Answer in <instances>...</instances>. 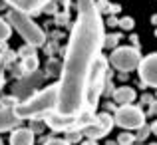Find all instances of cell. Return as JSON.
Here are the masks:
<instances>
[{
  "label": "cell",
  "instance_id": "cell-1",
  "mask_svg": "<svg viewBox=\"0 0 157 145\" xmlns=\"http://www.w3.org/2000/svg\"><path fill=\"white\" fill-rule=\"evenodd\" d=\"M104 22L96 0H78V20L70 32L54 111L78 115L86 109L88 80L104 48Z\"/></svg>",
  "mask_w": 157,
  "mask_h": 145
},
{
  "label": "cell",
  "instance_id": "cell-2",
  "mask_svg": "<svg viewBox=\"0 0 157 145\" xmlns=\"http://www.w3.org/2000/svg\"><path fill=\"white\" fill-rule=\"evenodd\" d=\"M58 88H60L58 84H52L44 92L24 99V101H18L14 105V113L20 119H30V117L44 115L48 111H54L58 105Z\"/></svg>",
  "mask_w": 157,
  "mask_h": 145
},
{
  "label": "cell",
  "instance_id": "cell-3",
  "mask_svg": "<svg viewBox=\"0 0 157 145\" xmlns=\"http://www.w3.org/2000/svg\"><path fill=\"white\" fill-rule=\"evenodd\" d=\"M6 18H8V24L22 36V40L26 44H30V46H34V48L44 46L46 34H44L42 28L30 18V14H26V12H22V10H16V8H10Z\"/></svg>",
  "mask_w": 157,
  "mask_h": 145
},
{
  "label": "cell",
  "instance_id": "cell-4",
  "mask_svg": "<svg viewBox=\"0 0 157 145\" xmlns=\"http://www.w3.org/2000/svg\"><path fill=\"white\" fill-rule=\"evenodd\" d=\"M105 74H107V60L104 56H100L98 62L94 64L92 74H90V80H88V90H86V109L96 111L100 93L104 92V86H105Z\"/></svg>",
  "mask_w": 157,
  "mask_h": 145
},
{
  "label": "cell",
  "instance_id": "cell-5",
  "mask_svg": "<svg viewBox=\"0 0 157 145\" xmlns=\"http://www.w3.org/2000/svg\"><path fill=\"white\" fill-rule=\"evenodd\" d=\"M139 62H141V54H139V48L135 46L113 48V52L109 56V64L119 72H131L139 66Z\"/></svg>",
  "mask_w": 157,
  "mask_h": 145
},
{
  "label": "cell",
  "instance_id": "cell-6",
  "mask_svg": "<svg viewBox=\"0 0 157 145\" xmlns=\"http://www.w3.org/2000/svg\"><path fill=\"white\" fill-rule=\"evenodd\" d=\"M145 123V113L141 107L127 103V105H119L113 115V125H119L123 129H137L139 125Z\"/></svg>",
  "mask_w": 157,
  "mask_h": 145
},
{
  "label": "cell",
  "instance_id": "cell-7",
  "mask_svg": "<svg viewBox=\"0 0 157 145\" xmlns=\"http://www.w3.org/2000/svg\"><path fill=\"white\" fill-rule=\"evenodd\" d=\"M137 70H139V80H141L143 86L157 88V52L141 58Z\"/></svg>",
  "mask_w": 157,
  "mask_h": 145
},
{
  "label": "cell",
  "instance_id": "cell-8",
  "mask_svg": "<svg viewBox=\"0 0 157 145\" xmlns=\"http://www.w3.org/2000/svg\"><path fill=\"white\" fill-rule=\"evenodd\" d=\"M44 115H46V125L52 127L54 131H70L76 127L78 115H62L58 111H48Z\"/></svg>",
  "mask_w": 157,
  "mask_h": 145
},
{
  "label": "cell",
  "instance_id": "cell-9",
  "mask_svg": "<svg viewBox=\"0 0 157 145\" xmlns=\"http://www.w3.org/2000/svg\"><path fill=\"white\" fill-rule=\"evenodd\" d=\"M8 6L16 8V10H22L30 16H36L52 2V0H4Z\"/></svg>",
  "mask_w": 157,
  "mask_h": 145
},
{
  "label": "cell",
  "instance_id": "cell-10",
  "mask_svg": "<svg viewBox=\"0 0 157 145\" xmlns=\"http://www.w3.org/2000/svg\"><path fill=\"white\" fill-rule=\"evenodd\" d=\"M22 119L14 113V107H0V133L20 127Z\"/></svg>",
  "mask_w": 157,
  "mask_h": 145
},
{
  "label": "cell",
  "instance_id": "cell-11",
  "mask_svg": "<svg viewBox=\"0 0 157 145\" xmlns=\"http://www.w3.org/2000/svg\"><path fill=\"white\" fill-rule=\"evenodd\" d=\"M10 145H34V131L28 127H16L12 129Z\"/></svg>",
  "mask_w": 157,
  "mask_h": 145
},
{
  "label": "cell",
  "instance_id": "cell-12",
  "mask_svg": "<svg viewBox=\"0 0 157 145\" xmlns=\"http://www.w3.org/2000/svg\"><path fill=\"white\" fill-rule=\"evenodd\" d=\"M135 97H137V93H135V90L129 88V86H121V88H117L113 92V101L117 103V105H127V103H133Z\"/></svg>",
  "mask_w": 157,
  "mask_h": 145
},
{
  "label": "cell",
  "instance_id": "cell-13",
  "mask_svg": "<svg viewBox=\"0 0 157 145\" xmlns=\"http://www.w3.org/2000/svg\"><path fill=\"white\" fill-rule=\"evenodd\" d=\"M107 133H109V131H107L105 127H101L100 123H96V121L82 129V135H86L88 139H100V137H104V135H107Z\"/></svg>",
  "mask_w": 157,
  "mask_h": 145
},
{
  "label": "cell",
  "instance_id": "cell-14",
  "mask_svg": "<svg viewBox=\"0 0 157 145\" xmlns=\"http://www.w3.org/2000/svg\"><path fill=\"white\" fill-rule=\"evenodd\" d=\"M10 60H14V52H12V50H6L4 56H0V90H2V86H4V66Z\"/></svg>",
  "mask_w": 157,
  "mask_h": 145
},
{
  "label": "cell",
  "instance_id": "cell-15",
  "mask_svg": "<svg viewBox=\"0 0 157 145\" xmlns=\"http://www.w3.org/2000/svg\"><path fill=\"white\" fill-rule=\"evenodd\" d=\"M96 123H100L101 127H105L107 131H111V127H113V117H111L107 111H101V113L96 115Z\"/></svg>",
  "mask_w": 157,
  "mask_h": 145
},
{
  "label": "cell",
  "instance_id": "cell-16",
  "mask_svg": "<svg viewBox=\"0 0 157 145\" xmlns=\"http://www.w3.org/2000/svg\"><path fill=\"white\" fill-rule=\"evenodd\" d=\"M12 34V26L8 24V20L0 18V42H6Z\"/></svg>",
  "mask_w": 157,
  "mask_h": 145
},
{
  "label": "cell",
  "instance_id": "cell-17",
  "mask_svg": "<svg viewBox=\"0 0 157 145\" xmlns=\"http://www.w3.org/2000/svg\"><path fill=\"white\" fill-rule=\"evenodd\" d=\"M36 68H38V58H36V54L24 56V70H26V72H34Z\"/></svg>",
  "mask_w": 157,
  "mask_h": 145
},
{
  "label": "cell",
  "instance_id": "cell-18",
  "mask_svg": "<svg viewBox=\"0 0 157 145\" xmlns=\"http://www.w3.org/2000/svg\"><path fill=\"white\" fill-rule=\"evenodd\" d=\"M149 133H151V127L149 125H139L137 127V135H135V141H145L147 137H149Z\"/></svg>",
  "mask_w": 157,
  "mask_h": 145
},
{
  "label": "cell",
  "instance_id": "cell-19",
  "mask_svg": "<svg viewBox=\"0 0 157 145\" xmlns=\"http://www.w3.org/2000/svg\"><path fill=\"white\" fill-rule=\"evenodd\" d=\"M117 26L121 28V30H133L135 22H133V18H131V16H123V18H119Z\"/></svg>",
  "mask_w": 157,
  "mask_h": 145
},
{
  "label": "cell",
  "instance_id": "cell-20",
  "mask_svg": "<svg viewBox=\"0 0 157 145\" xmlns=\"http://www.w3.org/2000/svg\"><path fill=\"white\" fill-rule=\"evenodd\" d=\"M119 38H121V34H109L107 38H104V46H107V48H117Z\"/></svg>",
  "mask_w": 157,
  "mask_h": 145
},
{
  "label": "cell",
  "instance_id": "cell-21",
  "mask_svg": "<svg viewBox=\"0 0 157 145\" xmlns=\"http://www.w3.org/2000/svg\"><path fill=\"white\" fill-rule=\"evenodd\" d=\"M133 141H135V135H131V133H121L117 137V143L119 145H131Z\"/></svg>",
  "mask_w": 157,
  "mask_h": 145
},
{
  "label": "cell",
  "instance_id": "cell-22",
  "mask_svg": "<svg viewBox=\"0 0 157 145\" xmlns=\"http://www.w3.org/2000/svg\"><path fill=\"white\" fill-rule=\"evenodd\" d=\"M80 139H82V131H78V129H70V131H68V141H70V143L80 141Z\"/></svg>",
  "mask_w": 157,
  "mask_h": 145
},
{
  "label": "cell",
  "instance_id": "cell-23",
  "mask_svg": "<svg viewBox=\"0 0 157 145\" xmlns=\"http://www.w3.org/2000/svg\"><path fill=\"white\" fill-rule=\"evenodd\" d=\"M46 145H72V143H70L68 139H50Z\"/></svg>",
  "mask_w": 157,
  "mask_h": 145
},
{
  "label": "cell",
  "instance_id": "cell-24",
  "mask_svg": "<svg viewBox=\"0 0 157 145\" xmlns=\"http://www.w3.org/2000/svg\"><path fill=\"white\" fill-rule=\"evenodd\" d=\"M117 22L119 20L115 18V16H109V18H107V26H117Z\"/></svg>",
  "mask_w": 157,
  "mask_h": 145
},
{
  "label": "cell",
  "instance_id": "cell-25",
  "mask_svg": "<svg viewBox=\"0 0 157 145\" xmlns=\"http://www.w3.org/2000/svg\"><path fill=\"white\" fill-rule=\"evenodd\" d=\"M131 44H133V46H135V48H137V46H139V38H137V36H131Z\"/></svg>",
  "mask_w": 157,
  "mask_h": 145
},
{
  "label": "cell",
  "instance_id": "cell-26",
  "mask_svg": "<svg viewBox=\"0 0 157 145\" xmlns=\"http://www.w3.org/2000/svg\"><path fill=\"white\" fill-rule=\"evenodd\" d=\"M82 145H98V139H88V141H84Z\"/></svg>",
  "mask_w": 157,
  "mask_h": 145
},
{
  "label": "cell",
  "instance_id": "cell-27",
  "mask_svg": "<svg viewBox=\"0 0 157 145\" xmlns=\"http://www.w3.org/2000/svg\"><path fill=\"white\" fill-rule=\"evenodd\" d=\"M151 113H157V101H151Z\"/></svg>",
  "mask_w": 157,
  "mask_h": 145
},
{
  "label": "cell",
  "instance_id": "cell-28",
  "mask_svg": "<svg viewBox=\"0 0 157 145\" xmlns=\"http://www.w3.org/2000/svg\"><path fill=\"white\" fill-rule=\"evenodd\" d=\"M151 127V133H153V135H157V121L153 123V125H149Z\"/></svg>",
  "mask_w": 157,
  "mask_h": 145
},
{
  "label": "cell",
  "instance_id": "cell-29",
  "mask_svg": "<svg viewBox=\"0 0 157 145\" xmlns=\"http://www.w3.org/2000/svg\"><path fill=\"white\" fill-rule=\"evenodd\" d=\"M151 24H153V26H157V16H151Z\"/></svg>",
  "mask_w": 157,
  "mask_h": 145
},
{
  "label": "cell",
  "instance_id": "cell-30",
  "mask_svg": "<svg viewBox=\"0 0 157 145\" xmlns=\"http://www.w3.org/2000/svg\"><path fill=\"white\" fill-rule=\"evenodd\" d=\"M0 145H2V141H0Z\"/></svg>",
  "mask_w": 157,
  "mask_h": 145
}]
</instances>
